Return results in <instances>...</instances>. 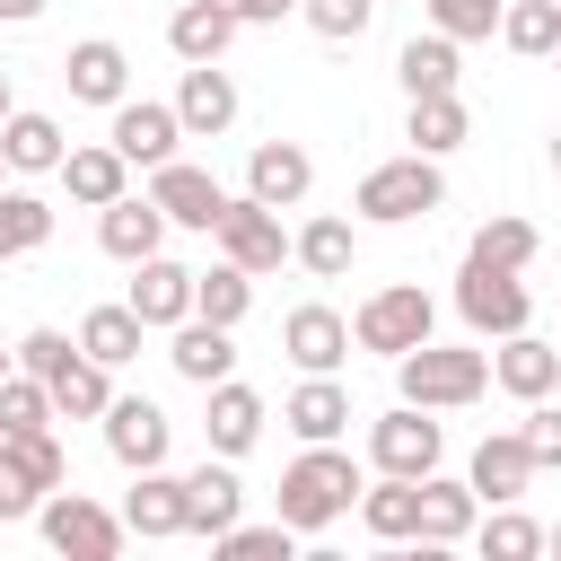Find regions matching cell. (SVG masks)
<instances>
[{"label":"cell","mask_w":561,"mask_h":561,"mask_svg":"<svg viewBox=\"0 0 561 561\" xmlns=\"http://www.w3.org/2000/svg\"><path fill=\"white\" fill-rule=\"evenodd\" d=\"M9 114H18V88H9V70H0V123H9Z\"/></svg>","instance_id":"49"},{"label":"cell","mask_w":561,"mask_h":561,"mask_svg":"<svg viewBox=\"0 0 561 561\" xmlns=\"http://www.w3.org/2000/svg\"><path fill=\"white\" fill-rule=\"evenodd\" d=\"M280 430H289L298 447L342 438V430H351V386H342V377H298L289 403H280Z\"/></svg>","instance_id":"25"},{"label":"cell","mask_w":561,"mask_h":561,"mask_svg":"<svg viewBox=\"0 0 561 561\" xmlns=\"http://www.w3.org/2000/svg\"><path fill=\"white\" fill-rule=\"evenodd\" d=\"M61 412H53V386L44 377H26V368H9L0 377V438H26V430H53Z\"/></svg>","instance_id":"40"},{"label":"cell","mask_w":561,"mask_h":561,"mask_svg":"<svg viewBox=\"0 0 561 561\" xmlns=\"http://www.w3.org/2000/svg\"><path fill=\"white\" fill-rule=\"evenodd\" d=\"M219 9H237V0H219Z\"/></svg>","instance_id":"54"},{"label":"cell","mask_w":561,"mask_h":561,"mask_svg":"<svg viewBox=\"0 0 561 561\" xmlns=\"http://www.w3.org/2000/svg\"><path fill=\"white\" fill-rule=\"evenodd\" d=\"M377 9H386V0H298V18H307L324 44H359V35L377 26Z\"/></svg>","instance_id":"45"},{"label":"cell","mask_w":561,"mask_h":561,"mask_svg":"<svg viewBox=\"0 0 561 561\" xmlns=\"http://www.w3.org/2000/svg\"><path fill=\"white\" fill-rule=\"evenodd\" d=\"M123 526H131L140 543H175V535H184V473L140 465L131 491H123Z\"/></svg>","instance_id":"23"},{"label":"cell","mask_w":561,"mask_h":561,"mask_svg":"<svg viewBox=\"0 0 561 561\" xmlns=\"http://www.w3.org/2000/svg\"><path fill=\"white\" fill-rule=\"evenodd\" d=\"M105 140L149 175V167H167V158H184V114H175V96H123L114 114H105Z\"/></svg>","instance_id":"8"},{"label":"cell","mask_w":561,"mask_h":561,"mask_svg":"<svg viewBox=\"0 0 561 561\" xmlns=\"http://www.w3.org/2000/svg\"><path fill=\"white\" fill-rule=\"evenodd\" d=\"M465 254H473V263H500V272H526V263L543 254V237H535V219L500 210V219H482V228L465 237Z\"/></svg>","instance_id":"37"},{"label":"cell","mask_w":561,"mask_h":561,"mask_svg":"<svg viewBox=\"0 0 561 561\" xmlns=\"http://www.w3.org/2000/svg\"><path fill=\"white\" fill-rule=\"evenodd\" d=\"M543 535H552V552H561V517H552V526H543Z\"/></svg>","instance_id":"51"},{"label":"cell","mask_w":561,"mask_h":561,"mask_svg":"<svg viewBox=\"0 0 561 561\" xmlns=\"http://www.w3.org/2000/svg\"><path fill=\"white\" fill-rule=\"evenodd\" d=\"M237 9H219V0H175V18H167V53L175 61H228V44H237Z\"/></svg>","instance_id":"30"},{"label":"cell","mask_w":561,"mask_h":561,"mask_svg":"<svg viewBox=\"0 0 561 561\" xmlns=\"http://www.w3.org/2000/svg\"><path fill=\"white\" fill-rule=\"evenodd\" d=\"M167 368L184 377V386H219V377H237V324H210V316H184L175 333H167Z\"/></svg>","instance_id":"18"},{"label":"cell","mask_w":561,"mask_h":561,"mask_svg":"<svg viewBox=\"0 0 561 561\" xmlns=\"http://www.w3.org/2000/svg\"><path fill=\"white\" fill-rule=\"evenodd\" d=\"M359 526L377 543H421V473H377L359 491Z\"/></svg>","instance_id":"29"},{"label":"cell","mask_w":561,"mask_h":561,"mask_svg":"<svg viewBox=\"0 0 561 561\" xmlns=\"http://www.w3.org/2000/svg\"><path fill=\"white\" fill-rule=\"evenodd\" d=\"M140 342H149V324L131 316V298H114V307H88V316H79V351H88V359H105V368H131V359H140Z\"/></svg>","instance_id":"33"},{"label":"cell","mask_w":561,"mask_h":561,"mask_svg":"<svg viewBox=\"0 0 561 561\" xmlns=\"http://www.w3.org/2000/svg\"><path fill=\"white\" fill-rule=\"evenodd\" d=\"M280 351H289V368H298V377H342L359 342H351V316H342V307L307 298V307H289V316H280Z\"/></svg>","instance_id":"9"},{"label":"cell","mask_w":561,"mask_h":561,"mask_svg":"<svg viewBox=\"0 0 561 561\" xmlns=\"http://www.w3.org/2000/svg\"><path fill=\"white\" fill-rule=\"evenodd\" d=\"M245 517V482H237V456H202L184 473V535H228Z\"/></svg>","instance_id":"20"},{"label":"cell","mask_w":561,"mask_h":561,"mask_svg":"<svg viewBox=\"0 0 561 561\" xmlns=\"http://www.w3.org/2000/svg\"><path fill=\"white\" fill-rule=\"evenodd\" d=\"M430 210H447V175H438V158H421V149L377 158V167L351 184V219H368V228H412V219H430Z\"/></svg>","instance_id":"3"},{"label":"cell","mask_w":561,"mask_h":561,"mask_svg":"<svg viewBox=\"0 0 561 561\" xmlns=\"http://www.w3.org/2000/svg\"><path fill=\"white\" fill-rule=\"evenodd\" d=\"M491 386H500V394H517V403L561 394V342H543L535 324H526V333H508V342H491Z\"/></svg>","instance_id":"19"},{"label":"cell","mask_w":561,"mask_h":561,"mask_svg":"<svg viewBox=\"0 0 561 561\" xmlns=\"http://www.w3.org/2000/svg\"><path fill=\"white\" fill-rule=\"evenodd\" d=\"M517 430H526V447H535V465H543V473H561V403H552V394H535Z\"/></svg>","instance_id":"46"},{"label":"cell","mask_w":561,"mask_h":561,"mask_svg":"<svg viewBox=\"0 0 561 561\" xmlns=\"http://www.w3.org/2000/svg\"><path fill=\"white\" fill-rule=\"evenodd\" d=\"M79 210H105V202H123L131 193V158L114 149V140H70V158H61V175H53Z\"/></svg>","instance_id":"21"},{"label":"cell","mask_w":561,"mask_h":561,"mask_svg":"<svg viewBox=\"0 0 561 561\" xmlns=\"http://www.w3.org/2000/svg\"><path fill=\"white\" fill-rule=\"evenodd\" d=\"M359 491H368V473L351 465V447H342V438H324V447H298V456L280 465L272 508H280L298 535H324L333 517H351V508H359Z\"/></svg>","instance_id":"1"},{"label":"cell","mask_w":561,"mask_h":561,"mask_svg":"<svg viewBox=\"0 0 561 561\" xmlns=\"http://www.w3.org/2000/svg\"><path fill=\"white\" fill-rule=\"evenodd\" d=\"M175 114H184L193 140H219V131L237 123V79H228L219 61H184V79H175Z\"/></svg>","instance_id":"26"},{"label":"cell","mask_w":561,"mask_h":561,"mask_svg":"<svg viewBox=\"0 0 561 561\" xmlns=\"http://www.w3.org/2000/svg\"><path fill=\"white\" fill-rule=\"evenodd\" d=\"M9 184H18V167H9V158H0V193H9Z\"/></svg>","instance_id":"50"},{"label":"cell","mask_w":561,"mask_h":561,"mask_svg":"<svg viewBox=\"0 0 561 561\" xmlns=\"http://www.w3.org/2000/svg\"><path fill=\"white\" fill-rule=\"evenodd\" d=\"M9 351H18V368H26V377H44V386H53V377L79 359V333H61V324H26Z\"/></svg>","instance_id":"44"},{"label":"cell","mask_w":561,"mask_h":561,"mask_svg":"<svg viewBox=\"0 0 561 561\" xmlns=\"http://www.w3.org/2000/svg\"><path fill=\"white\" fill-rule=\"evenodd\" d=\"M552 61H561V53H552Z\"/></svg>","instance_id":"55"},{"label":"cell","mask_w":561,"mask_h":561,"mask_svg":"<svg viewBox=\"0 0 561 561\" xmlns=\"http://www.w3.org/2000/svg\"><path fill=\"white\" fill-rule=\"evenodd\" d=\"M0 158H9L18 175H61V158H70V140H61V123H53V114H35V105H18V114L0 123Z\"/></svg>","instance_id":"32"},{"label":"cell","mask_w":561,"mask_h":561,"mask_svg":"<svg viewBox=\"0 0 561 561\" xmlns=\"http://www.w3.org/2000/svg\"><path fill=\"white\" fill-rule=\"evenodd\" d=\"M131 316L149 324V333H175L184 316H193V263H175V254H149V263H131Z\"/></svg>","instance_id":"17"},{"label":"cell","mask_w":561,"mask_h":561,"mask_svg":"<svg viewBox=\"0 0 561 561\" xmlns=\"http://www.w3.org/2000/svg\"><path fill=\"white\" fill-rule=\"evenodd\" d=\"M210 552H228V561H289V552H298V526H289L280 508H272L263 526H245V517H237L228 535H210Z\"/></svg>","instance_id":"41"},{"label":"cell","mask_w":561,"mask_h":561,"mask_svg":"<svg viewBox=\"0 0 561 561\" xmlns=\"http://www.w3.org/2000/svg\"><path fill=\"white\" fill-rule=\"evenodd\" d=\"M473 552L482 561H535V552H552V535H543V517H526L517 500H500V508H482Z\"/></svg>","instance_id":"34"},{"label":"cell","mask_w":561,"mask_h":561,"mask_svg":"<svg viewBox=\"0 0 561 561\" xmlns=\"http://www.w3.org/2000/svg\"><path fill=\"white\" fill-rule=\"evenodd\" d=\"M500 9H508V0H421V18H430L438 35H456V44H491V35H500Z\"/></svg>","instance_id":"43"},{"label":"cell","mask_w":561,"mask_h":561,"mask_svg":"<svg viewBox=\"0 0 561 561\" xmlns=\"http://www.w3.org/2000/svg\"><path fill=\"white\" fill-rule=\"evenodd\" d=\"M500 44L517 61H552L561 53V0H508L500 9Z\"/></svg>","instance_id":"36"},{"label":"cell","mask_w":561,"mask_h":561,"mask_svg":"<svg viewBox=\"0 0 561 561\" xmlns=\"http://www.w3.org/2000/svg\"><path fill=\"white\" fill-rule=\"evenodd\" d=\"M149 202L175 219V228H193V237H210L219 219H228V184L210 175V167H193V158H167V167H149Z\"/></svg>","instance_id":"10"},{"label":"cell","mask_w":561,"mask_h":561,"mask_svg":"<svg viewBox=\"0 0 561 561\" xmlns=\"http://www.w3.org/2000/svg\"><path fill=\"white\" fill-rule=\"evenodd\" d=\"M263 421H272V403H263L245 377H219V386H210V412H202V447H210V456H245V447L263 438Z\"/></svg>","instance_id":"22"},{"label":"cell","mask_w":561,"mask_h":561,"mask_svg":"<svg viewBox=\"0 0 561 561\" xmlns=\"http://www.w3.org/2000/svg\"><path fill=\"white\" fill-rule=\"evenodd\" d=\"M245 307H254V272L245 263H202L193 272V316H210V324H245Z\"/></svg>","instance_id":"35"},{"label":"cell","mask_w":561,"mask_h":561,"mask_svg":"<svg viewBox=\"0 0 561 561\" xmlns=\"http://www.w3.org/2000/svg\"><path fill=\"white\" fill-rule=\"evenodd\" d=\"M237 18L245 26H280V18H298V0H237Z\"/></svg>","instance_id":"47"},{"label":"cell","mask_w":561,"mask_h":561,"mask_svg":"<svg viewBox=\"0 0 561 561\" xmlns=\"http://www.w3.org/2000/svg\"><path fill=\"white\" fill-rule=\"evenodd\" d=\"M438 456H447V421L430 403H403L394 394V412L368 421V465L377 473H438Z\"/></svg>","instance_id":"7"},{"label":"cell","mask_w":561,"mask_h":561,"mask_svg":"<svg viewBox=\"0 0 561 561\" xmlns=\"http://www.w3.org/2000/svg\"><path fill=\"white\" fill-rule=\"evenodd\" d=\"M394 79H403V96H438V88H456V79H465V44H456V35H438V26H421V35L394 53Z\"/></svg>","instance_id":"31"},{"label":"cell","mask_w":561,"mask_h":561,"mask_svg":"<svg viewBox=\"0 0 561 561\" xmlns=\"http://www.w3.org/2000/svg\"><path fill=\"white\" fill-rule=\"evenodd\" d=\"M394 394L403 403H430V412H465V403H482L491 394V351L482 342H421V351H403L394 359Z\"/></svg>","instance_id":"2"},{"label":"cell","mask_w":561,"mask_h":561,"mask_svg":"<svg viewBox=\"0 0 561 561\" xmlns=\"http://www.w3.org/2000/svg\"><path fill=\"white\" fill-rule=\"evenodd\" d=\"M289 263H298V272H316V280H342V272L359 263V219L316 210L307 228H289Z\"/></svg>","instance_id":"28"},{"label":"cell","mask_w":561,"mask_h":561,"mask_svg":"<svg viewBox=\"0 0 561 561\" xmlns=\"http://www.w3.org/2000/svg\"><path fill=\"white\" fill-rule=\"evenodd\" d=\"M430 333H438V307H430L421 280H386V289H368V298L351 307V342L377 351V359H403V351H421Z\"/></svg>","instance_id":"4"},{"label":"cell","mask_w":561,"mask_h":561,"mask_svg":"<svg viewBox=\"0 0 561 561\" xmlns=\"http://www.w3.org/2000/svg\"><path fill=\"white\" fill-rule=\"evenodd\" d=\"M167 228H175V219H167L149 193H123V202H105V210H96V245H105L123 272H131V263H149V254H167Z\"/></svg>","instance_id":"16"},{"label":"cell","mask_w":561,"mask_h":561,"mask_svg":"<svg viewBox=\"0 0 561 561\" xmlns=\"http://www.w3.org/2000/svg\"><path fill=\"white\" fill-rule=\"evenodd\" d=\"M552 167H561V131H552Z\"/></svg>","instance_id":"53"},{"label":"cell","mask_w":561,"mask_h":561,"mask_svg":"<svg viewBox=\"0 0 561 561\" xmlns=\"http://www.w3.org/2000/svg\"><path fill=\"white\" fill-rule=\"evenodd\" d=\"M9 368H18V351H0V377H9Z\"/></svg>","instance_id":"52"},{"label":"cell","mask_w":561,"mask_h":561,"mask_svg":"<svg viewBox=\"0 0 561 561\" xmlns=\"http://www.w3.org/2000/svg\"><path fill=\"white\" fill-rule=\"evenodd\" d=\"M96 430H105V456H114L123 473H140V465H167V447H175V421H167L149 394H114Z\"/></svg>","instance_id":"12"},{"label":"cell","mask_w":561,"mask_h":561,"mask_svg":"<svg viewBox=\"0 0 561 561\" xmlns=\"http://www.w3.org/2000/svg\"><path fill=\"white\" fill-rule=\"evenodd\" d=\"M535 447H526V430H491L473 456H465V482L482 491V508H500V500H526L535 491Z\"/></svg>","instance_id":"15"},{"label":"cell","mask_w":561,"mask_h":561,"mask_svg":"<svg viewBox=\"0 0 561 561\" xmlns=\"http://www.w3.org/2000/svg\"><path fill=\"white\" fill-rule=\"evenodd\" d=\"M44 9H53V0H0V26H35Z\"/></svg>","instance_id":"48"},{"label":"cell","mask_w":561,"mask_h":561,"mask_svg":"<svg viewBox=\"0 0 561 561\" xmlns=\"http://www.w3.org/2000/svg\"><path fill=\"white\" fill-rule=\"evenodd\" d=\"M35 526H44V543H53V552H70V561H114V552L131 543L123 508H105V500H88V491H70V482L35 508Z\"/></svg>","instance_id":"6"},{"label":"cell","mask_w":561,"mask_h":561,"mask_svg":"<svg viewBox=\"0 0 561 561\" xmlns=\"http://www.w3.org/2000/svg\"><path fill=\"white\" fill-rule=\"evenodd\" d=\"M44 237H53V202H44V193H26V184H9V193H0V263L35 254Z\"/></svg>","instance_id":"39"},{"label":"cell","mask_w":561,"mask_h":561,"mask_svg":"<svg viewBox=\"0 0 561 561\" xmlns=\"http://www.w3.org/2000/svg\"><path fill=\"white\" fill-rule=\"evenodd\" d=\"M44 500H53V482H44V473H35L26 456H18V438H0V526L35 517Z\"/></svg>","instance_id":"42"},{"label":"cell","mask_w":561,"mask_h":561,"mask_svg":"<svg viewBox=\"0 0 561 561\" xmlns=\"http://www.w3.org/2000/svg\"><path fill=\"white\" fill-rule=\"evenodd\" d=\"M210 245H219L228 263H245L254 280L289 263V228H280V210H272V202H254V193H237V202H228V219L210 228Z\"/></svg>","instance_id":"11"},{"label":"cell","mask_w":561,"mask_h":561,"mask_svg":"<svg viewBox=\"0 0 561 561\" xmlns=\"http://www.w3.org/2000/svg\"><path fill=\"white\" fill-rule=\"evenodd\" d=\"M245 193L254 202H272V210H298L307 193H316V158H307V140H254L245 149Z\"/></svg>","instance_id":"14"},{"label":"cell","mask_w":561,"mask_h":561,"mask_svg":"<svg viewBox=\"0 0 561 561\" xmlns=\"http://www.w3.org/2000/svg\"><path fill=\"white\" fill-rule=\"evenodd\" d=\"M61 88H70V105H123L131 96V53L114 44V35H79L70 53H61Z\"/></svg>","instance_id":"13"},{"label":"cell","mask_w":561,"mask_h":561,"mask_svg":"<svg viewBox=\"0 0 561 561\" xmlns=\"http://www.w3.org/2000/svg\"><path fill=\"white\" fill-rule=\"evenodd\" d=\"M456 316L473 342H508L535 324V298H526V272H500V263H456Z\"/></svg>","instance_id":"5"},{"label":"cell","mask_w":561,"mask_h":561,"mask_svg":"<svg viewBox=\"0 0 561 561\" xmlns=\"http://www.w3.org/2000/svg\"><path fill=\"white\" fill-rule=\"evenodd\" d=\"M105 403H114V368L79 351V359L53 377V412H61V421H105Z\"/></svg>","instance_id":"38"},{"label":"cell","mask_w":561,"mask_h":561,"mask_svg":"<svg viewBox=\"0 0 561 561\" xmlns=\"http://www.w3.org/2000/svg\"><path fill=\"white\" fill-rule=\"evenodd\" d=\"M403 140H412L421 158H456V149L473 140L465 96H456V88H438V96H403Z\"/></svg>","instance_id":"27"},{"label":"cell","mask_w":561,"mask_h":561,"mask_svg":"<svg viewBox=\"0 0 561 561\" xmlns=\"http://www.w3.org/2000/svg\"><path fill=\"white\" fill-rule=\"evenodd\" d=\"M482 526V491L465 473H421V543L447 552V543H473Z\"/></svg>","instance_id":"24"}]
</instances>
